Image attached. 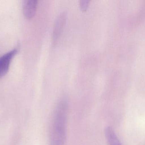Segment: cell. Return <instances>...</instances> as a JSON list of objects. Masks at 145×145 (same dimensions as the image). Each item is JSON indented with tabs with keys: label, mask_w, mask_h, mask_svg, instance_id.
Returning a JSON list of instances; mask_svg holds the SVG:
<instances>
[{
	"label": "cell",
	"mask_w": 145,
	"mask_h": 145,
	"mask_svg": "<svg viewBox=\"0 0 145 145\" xmlns=\"http://www.w3.org/2000/svg\"><path fill=\"white\" fill-rule=\"evenodd\" d=\"M67 18V14L65 12H62L57 16L54 21L52 33L53 44L55 45L62 34L65 25Z\"/></svg>",
	"instance_id": "1"
},
{
	"label": "cell",
	"mask_w": 145,
	"mask_h": 145,
	"mask_svg": "<svg viewBox=\"0 0 145 145\" xmlns=\"http://www.w3.org/2000/svg\"><path fill=\"white\" fill-rule=\"evenodd\" d=\"M66 127L52 126L51 130V145H65L66 140Z\"/></svg>",
	"instance_id": "2"
},
{
	"label": "cell",
	"mask_w": 145,
	"mask_h": 145,
	"mask_svg": "<svg viewBox=\"0 0 145 145\" xmlns=\"http://www.w3.org/2000/svg\"><path fill=\"white\" fill-rule=\"evenodd\" d=\"M37 0H25L23 2V13L25 17L28 19L35 16L37 6Z\"/></svg>",
	"instance_id": "4"
},
{
	"label": "cell",
	"mask_w": 145,
	"mask_h": 145,
	"mask_svg": "<svg viewBox=\"0 0 145 145\" xmlns=\"http://www.w3.org/2000/svg\"><path fill=\"white\" fill-rule=\"evenodd\" d=\"M18 52V49H15L0 57V78L7 74L11 61Z\"/></svg>",
	"instance_id": "3"
},
{
	"label": "cell",
	"mask_w": 145,
	"mask_h": 145,
	"mask_svg": "<svg viewBox=\"0 0 145 145\" xmlns=\"http://www.w3.org/2000/svg\"><path fill=\"white\" fill-rule=\"evenodd\" d=\"M105 135L108 145H122L112 127L110 126L105 129Z\"/></svg>",
	"instance_id": "5"
},
{
	"label": "cell",
	"mask_w": 145,
	"mask_h": 145,
	"mask_svg": "<svg viewBox=\"0 0 145 145\" xmlns=\"http://www.w3.org/2000/svg\"><path fill=\"white\" fill-rule=\"evenodd\" d=\"M89 0H81L80 1V6L81 9L83 11L87 10L89 4Z\"/></svg>",
	"instance_id": "6"
}]
</instances>
